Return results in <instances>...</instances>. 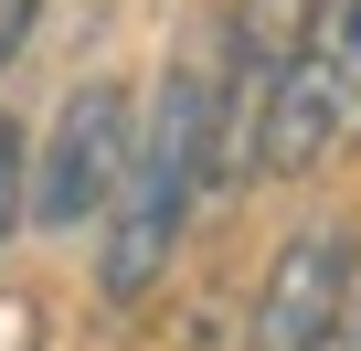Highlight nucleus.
Returning <instances> with one entry per match:
<instances>
[{
  "mask_svg": "<svg viewBox=\"0 0 361 351\" xmlns=\"http://www.w3.org/2000/svg\"><path fill=\"white\" fill-rule=\"evenodd\" d=\"M340 340H361V266H350V309H340Z\"/></svg>",
  "mask_w": 361,
  "mask_h": 351,
  "instance_id": "7",
  "label": "nucleus"
},
{
  "mask_svg": "<svg viewBox=\"0 0 361 351\" xmlns=\"http://www.w3.org/2000/svg\"><path fill=\"white\" fill-rule=\"evenodd\" d=\"M202 117H213V54H180L159 75V96L138 107L117 203L96 224V298L106 309H138L170 277L180 234H192V213H202Z\"/></svg>",
  "mask_w": 361,
  "mask_h": 351,
  "instance_id": "1",
  "label": "nucleus"
},
{
  "mask_svg": "<svg viewBox=\"0 0 361 351\" xmlns=\"http://www.w3.org/2000/svg\"><path fill=\"white\" fill-rule=\"evenodd\" d=\"M128 138H138V96H128L117 75H85V85L54 107V128L32 138V203H22V224H32V234H85V224H106L117 170H128Z\"/></svg>",
  "mask_w": 361,
  "mask_h": 351,
  "instance_id": "3",
  "label": "nucleus"
},
{
  "mask_svg": "<svg viewBox=\"0 0 361 351\" xmlns=\"http://www.w3.org/2000/svg\"><path fill=\"white\" fill-rule=\"evenodd\" d=\"M32 22H43V0H0V75L22 64V43H32Z\"/></svg>",
  "mask_w": 361,
  "mask_h": 351,
  "instance_id": "6",
  "label": "nucleus"
},
{
  "mask_svg": "<svg viewBox=\"0 0 361 351\" xmlns=\"http://www.w3.org/2000/svg\"><path fill=\"white\" fill-rule=\"evenodd\" d=\"M361 138V0H308L287 75L266 96V149H255V182H308L319 160H340Z\"/></svg>",
  "mask_w": 361,
  "mask_h": 351,
  "instance_id": "2",
  "label": "nucleus"
},
{
  "mask_svg": "<svg viewBox=\"0 0 361 351\" xmlns=\"http://www.w3.org/2000/svg\"><path fill=\"white\" fill-rule=\"evenodd\" d=\"M22 203H32V128L0 117V245L22 234Z\"/></svg>",
  "mask_w": 361,
  "mask_h": 351,
  "instance_id": "5",
  "label": "nucleus"
},
{
  "mask_svg": "<svg viewBox=\"0 0 361 351\" xmlns=\"http://www.w3.org/2000/svg\"><path fill=\"white\" fill-rule=\"evenodd\" d=\"M350 266L361 245L340 224H298L245 309V351H340V309H350Z\"/></svg>",
  "mask_w": 361,
  "mask_h": 351,
  "instance_id": "4",
  "label": "nucleus"
}]
</instances>
